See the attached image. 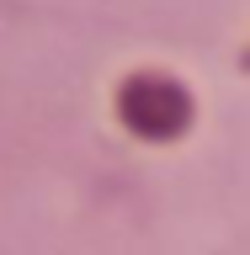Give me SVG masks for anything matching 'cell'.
I'll return each mask as SVG.
<instances>
[{"label":"cell","mask_w":250,"mask_h":255,"mask_svg":"<svg viewBox=\"0 0 250 255\" xmlns=\"http://www.w3.org/2000/svg\"><path fill=\"white\" fill-rule=\"evenodd\" d=\"M123 112H128V123L144 128V133H176V128L187 123V96L176 91V85H165V80H139L128 91Z\"/></svg>","instance_id":"obj_1"}]
</instances>
